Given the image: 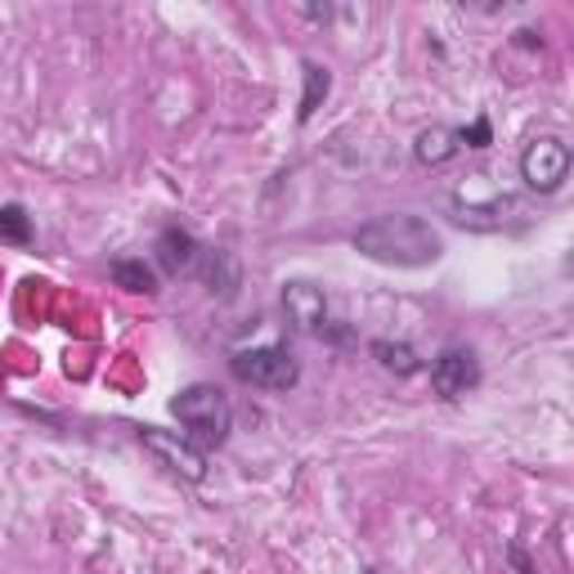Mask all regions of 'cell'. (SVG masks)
I'll use <instances>...</instances> for the list:
<instances>
[{"label": "cell", "mask_w": 574, "mask_h": 574, "mask_svg": "<svg viewBox=\"0 0 574 574\" xmlns=\"http://www.w3.org/2000/svg\"><path fill=\"white\" fill-rule=\"evenodd\" d=\"M354 252H363L368 261L377 265H400V270H418V265H431L440 261V234L422 221V216H409V212H391V216H377L368 225L354 230Z\"/></svg>", "instance_id": "6da1fadb"}, {"label": "cell", "mask_w": 574, "mask_h": 574, "mask_svg": "<svg viewBox=\"0 0 574 574\" xmlns=\"http://www.w3.org/2000/svg\"><path fill=\"white\" fill-rule=\"evenodd\" d=\"M171 414L179 418L184 427V440L188 445H203V449H221L234 431V405L225 400V391L216 387H184L175 400H171Z\"/></svg>", "instance_id": "7a4b0ae2"}, {"label": "cell", "mask_w": 574, "mask_h": 574, "mask_svg": "<svg viewBox=\"0 0 574 574\" xmlns=\"http://www.w3.org/2000/svg\"><path fill=\"white\" fill-rule=\"evenodd\" d=\"M230 372L243 381V387H256V391H288L301 381V363L288 346H252V350H239L230 359Z\"/></svg>", "instance_id": "3957f363"}, {"label": "cell", "mask_w": 574, "mask_h": 574, "mask_svg": "<svg viewBox=\"0 0 574 574\" xmlns=\"http://www.w3.org/2000/svg\"><path fill=\"white\" fill-rule=\"evenodd\" d=\"M565 175H570V148H565V139L538 135V139L525 144V153H521V179L534 188V194H556V188L565 184Z\"/></svg>", "instance_id": "277c9868"}, {"label": "cell", "mask_w": 574, "mask_h": 574, "mask_svg": "<svg viewBox=\"0 0 574 574\" xmlns=\"http://www.w3.org/2000/svg\"><path fill=\"white\" fill-rule=\"evenodd\" d=\"M445 212L454 225L463 230H507V225H525L529 221V207L512 194L503 198H489V203H463V198H445Z\"/></svg>", "instance_id": "5b68a950"}, {"label": "cell", "mask_w": 574, "mask_h": 574, "mask_svg": "<svg viewBox=\"0 0 574 574\" xmlns=\"http://www.w3.org/2000/svg\"><path fill=\"white\" fill-rule=\"evenodd\" d=\"M480 381V359H476V350H467V346H445L440 354H436V363H431V387H436V396L440 400H463L471 387Z\"/></svg>", "instance_id": "8992f818"}, {"label": "cell", "mask_w": 574, "mask_h": 574, "mask_svg": "<svg viewBox=\"0 0 574 574\" xmlns=\"http://www.w3.org/2000/svg\"><path fill=\"white\" fill-rule=\"evenodd\" d=\"M283 310H288V319L301 328V332H310V337H346V332H337L332 328V319H328V296L314 288V283H288L283 288Z\"/></svg>", "instance_id": "52a82bcc"}, {"label": "cell", "mask_w": 574, "mask_h": 574, "mask_svg": "<svg viewBox=\"0 0 574 574\" xmlns=\"http://www.w3.org/2000/svg\"><path fill=\"white\" fill-rule=\"evenodd\" d=\"M139 440H144V445H148V449H153V454H157L175 476L194 480V485L207 476V458H203L194 445H188L184 436H175V431H157V427H144V431H139Z\"/></svg>", "instance_id": "ba28073f"}, {"label": "cell", "mask_w": 574, "mask_h": 574, "mask_svg": "<svg viewBox=\"0 0 574 574\" xmlns=\"http://www.w3.org/2000/svg\"><path fill=\"white\" fill-rule=\"evenodd\" d=\"M203 252L207 247H198V239L188 234V230H162V239H157V261L171 274H198Z\"/></svg>", "instance_id": "9c48e42d"}, {"label": "cell", "mask_w": 574, "mask_h": 574, "mask_svg": "<svg viewBox=\"0 0 574 574\" xmlns=\"http://www.w3.org/2000/svg\"><path fill=\"white\" fill-rule=\"evenodd\" d=\"M458 148H463V144H458V130H449V126H431V130H422L418 144H414V153H418L422 166H440V162H449Z\"/></svg>", "instance_id": "30bf717a"}, {"label": "cell", "mask_w": 574, "mask_h": 574, "mask_svg": "<svg viewBox=\"0 0 574 574\" xmlns=\"http://www.w3.org/2000/svg\"><path fill=\"white\" fill-rule=\"evenodd\" d=\"M198 270H203V279L212 283V292H221V296H230L234 283H239V265L230 261V252H203Z\"/></svg>", "instance_id": "8fae6325"}, {"label": "cell", "mask_w": 574, "mask_h": 574, "mask_svg": "<svg viewBox=\"0 0 574 574\" xmlns=\"http://www.w3.org/2000/svg\"><path fill=\"white\" fill-rule=\"evenodd\" d=\"M368 350L377 354V363H381V368H391V372H400V377H409V372H418V368H422V363H418V354H414L409 346H400V341H372Z\"/></svg>", "instance_id": "7c38bea8"}, {"label": "cell", "mask_w": 574, "mask_h": 574, "mask_svg": "<svg viewBox=\"0 0 574 574\" xmlns=\"http://www.w3.org/2000/svg\"><path fill=\"white\" fill-rule=\"evenodd\" d=\"M113 283L126 288V292H144V296L157 292V279L144 261H113Z\"/></svg>", "instance_id": "4fadbf2b"}, {"label": "cell", "mask_w": 574, "mask_h": 574, "mask_svg": "<svg viewBox=\"0 0 574 574\" xmlns=\"http://www.w3.org/2000/svg\"><path fill=\"white\" fill-rule=\"evenodd\" d=\"M0 239L6 243H32V216L19 203L0 207Z\"/></svg>", "instance_id": "5bb4252c"}, {"label": "cell", "mask_w": 574, "mask_h": 574, "mask_svg": "<svg viewBox=\"0 0 574 574\" xmlns=\"http://www.w3.org/2000/svg\"><path fill=\"white\" fill-rule=\"evenodd\" d=\"M323 95H328V72H323L319 64H310V59H305V95H301V113H296V117H301V121H310Z\"/></svg>", "instance_id": "9a60e30c"}, {"label": "cell", "mask_w": 574, "mask_h": 574, "mask_svg": "<svg viewBox=\"0 0 574 574\" xmlns=\"http://www.w3.org/2000/svg\"><path fill=\"white\" fill-rule=\"evenodd\" d=\"M458 144H467V148H489V121L476 117L467 130H458Z\"/></svg>", "instance_id": "2e32d148"}]
</instances>
